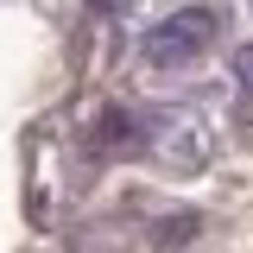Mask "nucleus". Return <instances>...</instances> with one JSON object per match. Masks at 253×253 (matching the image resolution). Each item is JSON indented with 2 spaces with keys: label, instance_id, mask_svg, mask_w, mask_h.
I'll return each mask as SVG.
<instances>
[{
  "label": "nucleus",
  "instance_id": "nucleus-1",
  "mask_svg": "<svg viewBox=\"0 0 253 253\" xmlns=\"http://www.w3.org/2000/svg\"><path fill=\"white\" fill-rule=\"evenodd\" d=\"M209 38H215V13L190 6V13H171V19H158V26L146 32V57L152 63H190Z\"/></svg>",
  "mask_w": 253,
  "mask_h": 253
},
{
  "label": "nucleus",
  "instance_id": "nucleus-2",
  "mask_svg": "<svg viewBox=\"0 0 253 253\" xmlns=\"http://www.w3.org/2000/svg\"><path fill=\"white\" fill-rule=\"evenodd\" d=\"M114 146H133V121L126 114H108L101 133H95V152H114Z\"/></svg>",
  "mask_w": 253,
  "mask_h": 253
}]
</instances>
